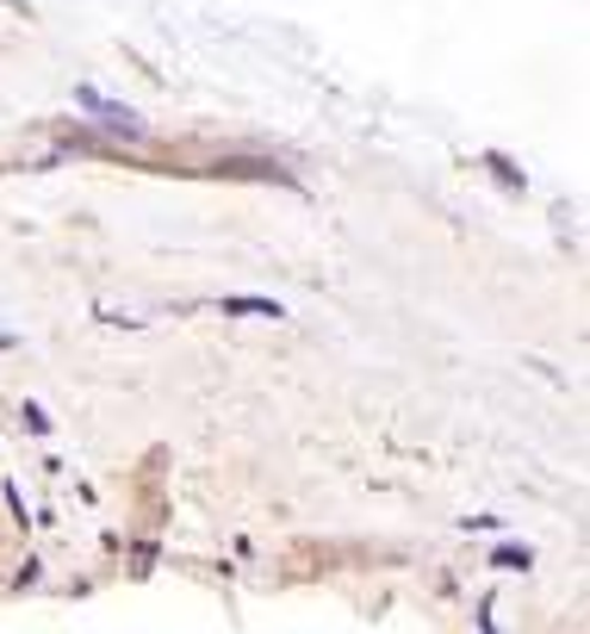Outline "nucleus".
<instances>
[{
  "label": "nucleus",
  "instance_id": "1",
  "mask_svg": "<svg viewBox=\"0 0 590 634\" xmlns=\"http://www.w3.org/2000/svg\"><path fill=\"white\" fill-rule=\"evenodd\" d=\"M75 100H81L88 112H100L112 131H124V137H143V119H131V106H119V100H100L93 88H75Z\"/></svg>",
  "mask_w": 590,
  "mask_h": 634
},
{
  "label": "nucleus",
  "instance_id": "2",
  "mask_svg": "<svg viewBox=\"0 0 590 634\" xmlns=\"http://www.w3.org/2000/svg\"><path fill=\"white\" fill-rule=\"evenodd\" d=\"M217 311H231V317H286V305L279 299H217Z\"/></svg>",
  "mask_w": 590,
  "mask_h": 634
},
{
  "label": "nucleus",
  "instance_id": "3",
  "mask_svg": "<svg viewBox=\"0 0 590 634\" xmlns=\"http://www.w3.org/2000/svg\"><path fill=\"white\" fill-rule=\"evenodd\" d=\"M528 560H535V554H528V548H516V541H503V548H491V566H497V572H522Z\"/></svg>",
  "mask_w": 590,
  "mask_h": 634
},
{
  "label": "nucleus",
  "instance_id": "4",
  "mask_svg": "<svg viewBox=\"0 0 590 634\" xmlns=\"http://www.w3.org/2000/svg\"><path fill=\"white\" fill-rule=\"evenodd\" d=\"M0 349H13V336H0Z\"/></svg>",
  "mask_w": 590,
  "mask_h": 634
},
{
  "label": "nucleus",
  "instance_id": "5",
  "mask_svg": "<svg viewBox=\"0 0 590 634\" xmlns=\"http://www.w3.org/2000/svg\"><path fill=\"white\" fill-rule=\"evenodd\" d=\"M0 7H26V0H0Z\"/></svg>",
  "mask_w": 590,
  "mask_h": 634
}]
</instances>
